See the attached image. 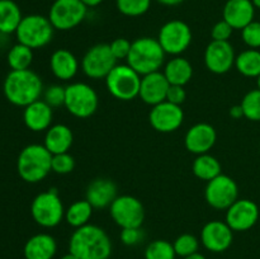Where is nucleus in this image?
I'll return each mask as SVG.
<instances>
[{
    "mask_svg": "<svg viewBox=\"0 0 260 259\" xmlns=\"http://www.w3.org/2000/svg\"><path fill=\"white\" fill-rule=\"evenodd\" d=\"M116 7L126 17H141L149 12L151 0H116Z\"/></svg>",
    "mask_w": 260,
    "mask_h": 259,
    "instance_id": "33",
    "label": "nucleus"
},
{
    "mask_svg": "<svg viewBox=\"0 0 260 259\" xmlns=\"http://www.w3.org/2000/svg\"><path fill=\"white\" fill-rule=\"evenodd\" d=\"M251 2H253L254 7L258 8V9H260V0H251Z\"/></svg>",
    "mask_w": 260,
    "mask_h": 259,
    "instance_id": "48",
    "label": "nucleus"
},
{
    "mask_svg": "<svg viewBox=\"0 0 260 259\" xmlns=\"http://www.w3.org/2000/svg\"><path fill=\"white\" fill-rule=\"evenodd\" d=\"M141 78L142 76L127 63H117L104 80L112 96L119 101L128 102L139 96Z\"/></svg>",
    "mask_w": 260,
    "mask_h": 259,
    "instance_id": "7",
    "label": "nucleus"
},
{
    "mask_svg": "<svg viewBox=\"0 0 260 259\" xmlns=\"http://www.w3.org/2000/svg\"><path fill=\"white\" fill-rule=\"evenodd\" d=\"M259 151H260V145H259Z\"/></svg>",
    "mask_w": 260,
    "mask_h": 259,
    "instance_id": "50",
    "label": "nucleus"
},
{
    "mask_svg": "<svg viewBox=\"0 0 260 259\" xmlns=\"http://www.w3.org/2000/svg\"><path fill=\"white\" fill-rule=\"evenodd\" d=\"M183 259H206V256L203 255V254H201V253H194V254H190V255H188V256H185V258H183Z\"/></svg>",
    "mask_w": 260,
    "mask_h": 259,
    "instance_id": "46",
    "label": "nucleus"
},
{
    "mask_svg": "<svg viewBox=\"0 0 260 259\" xmlns=\"http://www.w3.org/2000/svg\"><path fill=\"white\" fill-rule=\"evenodd\" d=\"M235 50L230 41H211L205 51L206 68L213 74L222 75L235 66Z\"/></svg>",
    "mask_w": 260,
    "mask_h": 259,
    "instance_id": "16",
    "label": "nucleus"
},
{
    "mask_svg": "<svg viewBox=\"0 0 260 259\" xmlns=\"http://www.w3.org/2000/svg\"><path fill=\"white\" fill-rule=\"evenodd\" d=\"M69 251L79 259H109L112 241L103 229L88 223L75 229L69 241Z\"/></svg>",
    "mask_w": 260,
    "mask_h": 259,
    "instance_id": "1",
    "label": "nucleus"
},
{
    "mask_svg": "<svg viewBox=\"0 0 260 259\" xmlns=\"http://www.w3.org/2000/svg\"><path fill=\"white\" fill-rule=\"evenodd\" d=\"M230 116L235 119H240L244 117V111H243V107L241 104H236V106H233L229 111Z\"/></svg>",
    "mask_w": 260,
    "mask_h": 259,
    "instance_id": "43",
    "label": "nucleus"
},
{
    "mask_svg": "<svg viewBox=\"0 0 260 259\" xmlns=\"http://www.w3.org/2000/svg\"><path fill=\"white\" fill-rule=\"evenodd\" d=\"M60 259H79V258L76 255H74L73 253H70V251H69L68 254H63Z\"/></svg>",
    "mask_w": 260,
    "mask_h": 259,
    "instance_id": "47",
    "label": "nucleus"
},
{
    "mask_svg": "<svg viewBox=\"0 0 260 259\" xmlns=\"http://www.w3.org/2000/svg\"><path fill=\"white\" fill-rule=\"evenodd\" d=\"M165 51L157 38L140 37L132 42L131 51L127 57V65L144 76L160 71L165 62Z\"/></svg>",
    "mask_w": 260,
    "mask_h": 259,
    "instance_id": "3",
    "label": "nucleus"
},
{
    "mask_svg": "<svg viewBox=\"0 0 260 259\" xmlns=\"http://www.w3.org/2000/svg\"><path fill=\"white\" fill-rule=\"evenodd\" d=\"M74 135L70 127L63 123H57L51 126L46 131L45 145L46 149L52 155L69 152L70 147L73 146Z\"/></svg>",
    "mask_w": 260,
    "mask_h": 259,
    "instance_id": "25",
    "label": "nucleus"
},
{
    "mask_svg": "<svg viewBox=\"0 0 260 259\" xmlns=\"http://www.w3.org/2000/svg\"><path fill=\"white\" fill-rule=\"evenodd\" d=\"M144 255L145 259H175L177 254L170 241L157 239L146 246Z\"/></svg>",
    "mask_w": 260,
    "mask_h": 259,
    "instance_id": "32",
    "label": "nucleus"
},
{
    "mask_svg": "<svg viewBox=\"0 0 260 259\" xmlns=\"http://www.w3.org/2000/svg\"><path fill=\"white\" fill-rule=\"evenodd\" d=\"M234 28L229 24L226 20H220L216 23L211 30V37L212 41H222V42H228L230 41V37L233 36Z\"/></svg>",
    "mask_w": 260,
    "mask_h": 259,
    "instance_id": "40",
    "label": "nucleus"
},
{
    "mask_svg": "<svg viewBox=\"0 0 260 259\" xmlns=\"http://www.w3.org/2000/svg\"><path fill=\"white\" fill-rule=\"evenodd\" d=\"M201 241L207 250L212 253H222L231 246L234 241V231L226 221L213 220L206 223L201 231Z\"/></svg>",
    "mask_w": 260,
    "mask_h": 259,
    "instance_id": "17",
    "label": "nucleus"
},
{
    "mask_svg": "<svg viewBox=\"0 0 260 259\" xmlns=\"http://www.w3.org/2000/svg\"><path fill=\"white\" fill-rule=\"evenodd\" d=\"M235 68L246 78H258L260 75V51L248 48L239 53L235 58Z\"/></svg>",
    "mask_w": 260,
    "mask_h": 259,
    "instance_id": "29",
    "label": "nucleus"
},
{
    "mask_svg": "<svg viewBox=\"0 0 260 259\" xmlns=\"http://www.w3.org/2000/svg\"><path fill=\"white\" fill-rule=\"evenodd\" d=\"M57 251V243L50 234H36L24 244L23 254L25 259H53Z\"/></svg>",
    "mask_w": 260,
    "mask_h": 259,
    "instance_id": "23",
    "label": "nucleus"
},
{
    "mask_svg": "<svg viewBox=\"0 0 260 259\" xmlns=\"http://www.w3.org/2000/svg\"><path fill=\"white\" fill-rule=\"evenodd\" d=\"M205 198L206 202L215 210H228L239 200V187L233 178L221 173L207 182Z\"/></svg>",
    "mask_w": 260,
    "mask_h": 259,
    "instance_id": "13",
    "label": "nucleus"
},
{
    "mask_svg": "<svg viewBox=\"0 0 260 259\" xmlns=\"http://www.w3.org/2000/svg\"><path fill=\"white\" fill-rule=\"evenodd\" d=\"M109 213L121 229L141 228L145 220V208L134 196H118L109 206Z\"/></svg>",
    "mask_w": 260,
    "mask_h": 259,
    "instance_id": "12",
    "label": "nucleus"
},
{
    "mask_svg": "<svg viewBox=\"0 0 260 259\" xmlns=\"http://www.w3.org/2000/svg\"><path fill=\"white\" fill-rule=\"evenodd\" d=\"M259 220V207L254 201L248 198H239L226 210V223L233 231L250 230Z\"/></svg>",
    "mask_w": 260,
    "mask_h": 259,
    "instance_id": "14",
    "label": "nucleus"
},
{
    "mask_svg": "<svg viewBox=\"0 0 260 259\" xmlns=\"http://www.w3.org/2000/svg\"><path fill=\"white\" fill-rule=\"evenodd\" d=\"M53 108L48 106L43 99L33 102L24 107L23 121L28 130L33 132L47 131L52 124Z\"/></svg>",
    "mask_w": 260,
    "mask_h": 259,
    "instance_id": "21",
    "label": "nucleus"
},
{
    "mask_svg": "<svg viewBox=\"0 0 260 259\" xmlns=\"http://www.w3.org/2000/svg\"><path fill=\"white\" fill-rule=\"evenodd\" d=\"M75 168V159L73 155L69 152H62V154L52 155V164H51V169L56 174H69Z\"/></svg>",
    "mask_w": 260,
    "mask_h": 259,
    "instance_id": "37",
    "label": "nucleus"
},
{
    "mask_svg": "<svg viewBox=\"0 0 260 259\" xmlns=\"http://www.w3.org/2000/svg\"><path fill=\"white\" fill-rule=\"evenodd\" d=\"M66 88L65 108L76 118H89L96 112L99 98L93 86L86 83H71Z\"/></svg>",
    "mask_w": 260,
    "mask_h": 259,
    "instance_id": "8",
    "label": "nucleus"
},
{
    "mask_svg": "<svg viewBox=\"0 0 260 259\" xmlns=\"http://www.w3.org/2000/svg\"><path fill=\"white\" fill-rule=\"evenodd\" d=\"M132 42L129 40L124 37L116 38V40L112 41L109 43V47H111L112 53L116 57V60H127L129 55V51H131Z\"/></svg>",
    "mask_w": 260,
    "mask_h": 259,
    "instance_id": "39",
    "label": "nucleus"
},
{
    "mask_svg": "<svg viewBox=\"0 0 260 259\" xmlns=\"http://www.w3.org/2000/svg\"><path fill=\"white\" fill-rule=\"evenodd\" d=\"M221 164L215 156L207 154L197 155V157L194 159L192 165L193 174L201 180H206V182H210L213 178H216L217 175L221 174Z\"/></svg>",
    "mask_w": 260,
    "mask_h": 259,
    "instance_id": "28",
    "label": "nucleus"
},
{
    "mask_svg": "<svg viewBox=\"0 0 260 259\" xmlns=\"http://www.w3.org/2000/svg\"><path fill=\"white\" fill-rule=\"evenodd\" d=\"M5 98L17 107H27L38 101L43 94L42 79L35 71L10 70L3 85Z\"/></svg>",
    "mask_w": 260,
    "mask_h": 259,
    "instance_id": "2",
    "label": "nucleus"
},
{
    "mask_svg": "<svg viewBox=\"0 0 260 259\" xmlns=\"http://www.w3.org/2000/svg\"><path fill=\"white\" fill-rule=\"evenodd\" d=\"M240 104L245 118L253 122H260V90L258 88L248 91Z\"/></svg>",
    "mask_w": 260,
    "mask_h": 259,
    "instance_id": "34",
    "label": "nucleus"
},
{
    "mask_svg": "<svg viewBox=\"0 0 260 259\" xmlns=\"http://www.w3.org/2000/svg\"><path fill=\"white\" fill-rule=\"evenodd\" d=\"M53 25L48 17L40 14H29L23 17L15 30L18 42L28 46L32 50L42 48L51 42L53 37Z\"/></svg>",
    "mask_w": 260,
    "mask_h": 259,
    "instance_id": "5",
    "label": "nucleus"
},
{
    "mask_svg": "<svg viewBox=\"0 0 260 259\" xmlns=\"http://www.w3.org/2000/svg\"><path fill=\"white\" fill-rule=\"evenodd\" d=\"M187 99V91L182 85H170L167 94V101L177 106H182Z\"/></svg>",
    "mask_w": 260,
    "mask_h": 259,
    "instance_id": "42",
    "label": "nucleus"
},
{
    "mask_svg": "<svg viewBox=\"0 0 260 259\" xmlns=\"http://www.w3.org/2000/svg\"><path fill=\"white\" fill-rule=\"evenodd\" d=\"M241 38L249 48H260V22L253 20L241 29Z\"/></svg>",
    "mask_w": 260,
    "mask_h": 259,
    "instance_id": "38",
    "label": "nucleus"
},
{
    "mask_svg": "<svg viewBox=\"0 0 260 259\" xmlns=\"http://www.w3.org/2000/svg\"><path fill=\"white\" fill-rule=\"evenodd\" d=\"M121 241L127 246H135L144 239V233L141 228H127L122 229L119 234Z\"/></svg>",
    "mask_w": 260,
    "mask_h": 259,
    "instance_id": "41",
    "label": "nucleus"
},
{
    "mask_svg": "<svg viewBox=\"0 0 260 259\" xmlns=\"http://www.w3.org/2000/svg\"><path fill=\"white\" fill-rule=\"evenodd\" d=\"M88 7L81 0H55L48 12V19L57 30L78 27L86 17Z\"/></svg>",
    "mask_w": 260,
    "mask_h": 259,
    "instance_id": "9",
    "label": "nucleus"
},
{
    "mask_svg": "<svg viewBox=\"0 0 260 259\" xmlns=\"http://www.w3.org/2000/svg\"><path fill=\"white\" fill-rule=\"evenodd\" d=\"M173 245H174L175 254L178 256L185 258L190 254L197 253L198 249H200V240L192 234H182L175 239Z\"/></svg>",
    "mask_w": 260,
    "mask_h": 259,
    "instance_id": "35",
    "label": "nucleus"
},
{
    "mask_svg": "<svg viewBox=\"0 0 260 259\" xmlns=\"http://www.w3.org/2000/svg\"><path fill=\"white\" fill-rule=\"evenodd\" d=\"M81 2H83L88 8H94V7H98L99 4H102L103 0H81Z\"/></svg>",
    "mask_w": 260,
    "mask_h": 259,
    "instance_id": "45",
    "label": "nucleus"
},
{
    "mask_svg": "<svg viewBox=\"0 0 260 259\" xmlns=\"http://www.w3.org/2000/svg\"><path fill=\"white\" fill-rule=\"evenodd\" d=\"M93 206L86 200L75 201L65 210L66 222L75 229L88 225L93 215Z\"/></svg>",
    "mask_w": 260,
    "mask_h": 259,
    "instance_id": "30",
    "label": "nucleus"
},
{
    "mask_svg": "<svg viewBox=\"0 0 260 259\" xmlns=\"http://www.w3.org/2000/svg\"><path fill=\"white\" fill-rule=\"evenodd\" d=\"M149 121L152 128L161 134H170L179 128L184 121L182 107L165 101L151 108Z\"/></svg>",
    "mask_w": 260,
    "mask_h": 259,
    "instance_id": "15",
    "label": "nucleus"
},
{
    "mask_svg": "<svg viewBox=\"0 0 260 259\" xmlns=\"http://www.w3.org/2000/svg\"><path fill=\"white\" fill-rule=\"evenodd\" d=\"M162 73L170 85L184 86L192 79L193 66L187 58L182 57V56H174L165 63Z\"/></svg>",
    "mask_w": 260,
    "mask_h": 259,
    "instance_id": "26",
    "label": "nucleus"
},
{
    "mask_svg": "<svg viewBox=\"0 0 260 259\" xmlns=\"http://www.w3.org/2000/svg\"><path fill=\"white\" fill-rule=\"evenodd\" d=\"M30 215L37 225L52 229L65 218V208L55 188L40 193L30 203Z\"/></svg>",
    "mask_w": 260,
    "mask_h": 259,
    "instance_id": "6",
    "label": "nucleus"
},
{
    "mask_svg": "<svg viewBox=\"0 0 260 259\" xmlns=\"http://www.w3.org/2000/svg\"><path fill=\"white\" fill-rule=\"evenodd\" d=\"M116 65L117 60L108 43L91 46L81 58V69L84 74L94 80L106 79Z\"/></svg>",
    "mask_w": 260,
    "mask_h": 259,
    "instance_id": "11",
    "label": "nucleus"
},
{
    "mask_svg": "<svg viewBox=\"0 0 260 259\" xmlns=\"http://www.w3.org/2000/svg\"><path fill=\"white\" fill-rule=\"evenodd\" d=\"M52 154L45 145L30 144L23 147L18 155L17 170L19 177L27 183H38L52 172Z\"/></svg>",
    "mask_w": 260,
    "mask_h": 259,
    "instance_id": "4",
    "label": "nucleus"
},
{
    "mask_svg": "<svg viewBox=\"0 0 260 259\" xmlns=\"http://www.w3.org/2000/svg\"><path fill=\"white\" fill-rule=\"evenodd\" d=\"M255 9L251 0H228L222 10V19L234 29H243L255 17Z\"/></svg>",
    "mask_w": 260,
    "mask_h": 259,
    "instance_id": "20",
    "label": "nucleus"
},
{
    "mask_svg": "<svg viewBox=\"0 0 260 259\" xmlns=\"http://www.w3.org/2000/svg\"><path fill=\"white\" fill-rule=\"evenodd\" d=\"M7 61L12 70H27L33 62V50L18 42L8 51Z\"/></svg>",
    "mask_w": 260,
    "mask_h": 259,
    "instance_id": "31",
    "label": "nucleus"
},
{
    "mask_svg": "<svg viewBox=\"0 0 260 259\" xmlns=\"http://www.w3.org/2000/svg\"><path fill=\"white\" fill-rule=\"evenodd\" d=\"M117 197L118 195L116 183L107 178L94 179L88 185L85 192V200L96 210L109 207Z\"/></svg>",
    "mask_w": 260,
    "mask_h": 259,
    "instance_id": "22",
    "label": "nucleus"
},
{
    "mask_svg": "<svg viewBox=\"0 0 260 259\" xmlns=\"http://www.w3.org/2000/svg\"><path fill=\"white\" fill-rule=\"evenodd\" d=\"M256 88H258L260 90V75L258 76V78H256Z\"/></svg>",
    "mask_w": 260,
    "mask_h": 259,
    "instance_id": "49",
    "label": "nucleus"
},
{
    "mask_svg": "<svg viewBox=\"0 0 260 259\" xmlns=\"http://www.w3.org/2000/svg\"><path fill=\"white\" fill-rule=\"evenodd\" d=\"M50 68L53 75L60 80H71L78 74V57L71 51L66 50V48H60L51 55Z\"/></svg>",
    "mask_w": 260,
    "mask_h": 259,
    "instance_id": "24",
    "label": "nucleus"
},
{
    "mask_svg": "<svg viewBox=\"0 0 260 259\" xmlns=\"http://www.w3.org/2000/svg\"><path fill=\"white\" fill-rule=\"evenodd\" d=\"M169 86L170 84L165 78L164 73L155 71V73L147 74V75H144L141 78L139 96L142 99L144 103L154 107L167 101Z\"/></svg>",
    "mask_w": 260,
    "mask_h": 259,
    "instance_id": "19",
    "label": "nucleus"
},
{
    "mask_svg": "<svg viewBox=\"0 0 260 259\" xmlns=\"http://www.w3.org/2000/svg\"><path fill=\"white\" fill-rule=\"evenodd\" d=\"M159 4L165 5V7H175V5L182 4L184 0H156Z\"/></svg>",
    "mask_w": 260,
    "mask_h": 259,
    "instance_id": "44",
    "label": "nucleus"
},
{
    "mask_svg": "<svg viewBox=\"0 0 260 259\" xmlns=\"http://www.w3.org/2000/svg\"><path fill=\"white\" fill-rule=\"evenodd\" d=\"M65 94L66 88L58 84H53L43 90V101L52 108H58V107L65 106Z\"/></svg>",
    "mask_w": 260,
    "mask_h": 259,
    "instance_id": "36",
    "label": "nucleus"
},
{
    "mask_svg": "<svg viewBox=\"0 0 260 259\" xmlns=\"http://www.w3.org/2000/svg\"><path fill=\"white\" fill-rule=\"evenodd\" d=\"M157 41L165 53L179 56L187 51L192 43V29L183 20H169L160 28Z\"/></svg>",
    "mask_w": 260,
    "mask_h": 259,
    "instance_id": "10",
    "label": "nucleus"
},
{
    "mask_svg": "<svg viewBox=\"0 0 260 259\" xmlns=\"http://www.w3.org/2000/svg\"><path fill=\"white\" fill-rule=\"evenodd\" d=\"M22 19V12L17 3L13 0H0V33L2 35L15 33Z\"/></svg>",
    "mask_w": 260,
    "mask_h": 259,
    "instance_id": "27",
    "label": "nucleus"
},
{
    "mask_svg": "<svg viewBox=\"0 0 260 259\" xmlns=\"http://www.w3.org/2000/svg\"><path fill=\"white\" fill-rule=\"evenodd\" d=\"M217 132L210 123H196L187 131L184 137L185 149L196 155L207 154L216 144Z\"/></svg>",
    "mask_w": 260,
    "mask_h": 259,
    "instance_id": "18",
    "label": "nucleus"
}]
</instances>
